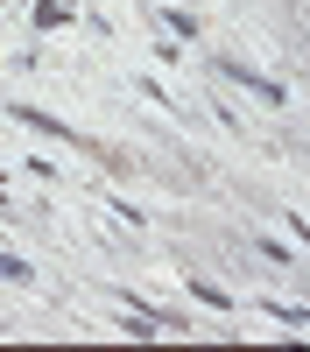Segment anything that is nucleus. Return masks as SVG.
I'll return each instance as SVG.
<instances>
[{"label":"nucleus","mask_w":310,"mask_h":352,"mask_svg":"<svg viewBox=\"0 0 310 352\" xmlns=\"http://www.w3.org/2000/svg\"><path fill=\"white\" fill-rule=\"evenodd\" d=\"M225 78H233V85H247V92L261 99V106H282V85H275V78H254L247 64H225Z\"/></svg>","instance_id":"f257e3e1"},{"label":"nucleus","mask_w":310,"mask_h":352,"mask_svg":"<svg viewBox=\"0 0 310 352\" xmlns=\"http://www.w3.org/2000/svg\"><path fill=\"white\" fill-rule=\"evenodd\" d=\"M0 275H8V282H28V261H14V254H0Z\"/></svg>","instance_id":"20e7f679"},{"label":"nucleus","mask_w":310,"mask_h":352,"mask_svg":"<svg viewBox=\"0 0 310 352\" xmlns=\"http://www.w3.org/2000/svg\"><path fill=\"white\" fill-rule=\"evenodd\" d=\"M14 120H28L36 134H49V141H78V127H64V120H49V113H28V106H14Z\"/></svg>","instance_id":"f03ea898"},{"label":"nucleus","mask_w":310,"mask_h":352,"mask_svg":"<svg viewBox=\"0 0 310 352\" xmlns=\"http://www.w3.org/2000/svg\"><path fill=\"white\" fill-rule=\"evenodd\" d=\"M268 317H282V324H296V331H310V310H289V303H268Z\"/></svg>","instance_id":"7ed1b4c3"}]
</instances>
